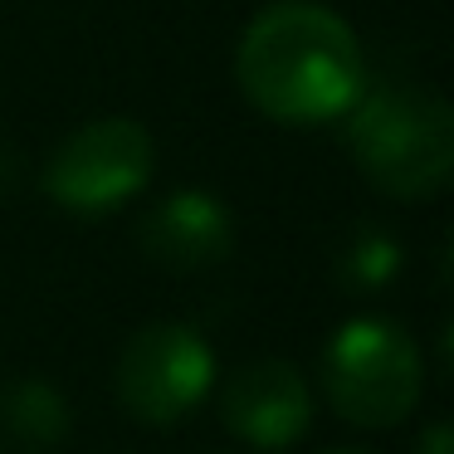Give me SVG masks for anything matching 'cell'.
<instances>
[{
  "mask_svg": "<svg viewBox=\"0 0 454 454\" xmlns=\"http://www.w3.org/2000/svg\"><path fill=\"white\" fill-rule=\"evenodd\" d=\"M235 79L249 108L284 128L333 122L366 93V54L356 30L317 0H278L245 25Z\"/></svg>",
  "mask_w": 454,
  "mask_h": 454,
  "instance_id": "1",
  "label": "cell"
},
{
  "mask_svg": "<svg viewBox=\"0 0 454 454\" xmlns=\"http://www.w3.org/2000/svg\"><path fill=\"white\" fill-rule=\"evenodd\" d=\"M347 152L391 200H430L454 176V113L425 89H376L352 103Z\"/></svg>",
  "mask_w": 454,
  "mask_h": 454,
  "instance_id": "2",
  "label": "cell"
},
{
  "mask_svg": "<svg viewBox=\"0 0 454 454\" xmlns=\"http://www.w3.org/2000/svg\"><path fill=\"white\" fill-rule=\"evenodd\" d=\"M323 386L342 420L366 430L401 425L425 391L420 347L386 317H352L323 352Z\"/></svg>",
  "mask_w": 454,
  "mask_h": 454,
  "instance_id": "3",
  "label": "cell"
},
{
  "mask_svg": "<svg viewBox=\"0 0 454 454\" xmlns=\"http://www.w3.org/2000/svg\"><path fill=\"white\" fill-rule=\"evenodd\" d=\"M152 132L132 118H98L59 142L44 161V191L74 215H103L152 181Z\"/></svg>",
  "mask_w": 454,
  "mask_h": 454,
  "instance_id": "4",
  "label": "cell"
},
{
  "mask_svg": "<svg viewBox=\"0 0 454 454\" xmlns=\"http://www.w3.org/2000/svg\"><path fill=\"white\" fill-rule=\"evenodd\" d=\"M215 386V356L196 327L152 323L118 356V401L142 425H176Z\"/></svg>",
  "mask_w": 454,
  "mask_h": 454,
  "instance_id": "5",
  "label": "cell"
},
{
  "mask_svg": "<svg viewBox=\"0 0 454 454\" xmlns=\"http://www.w3.org/2000/svg\"><path fill=\"white\" fill-rule=\"evenodd\" d=\"M220 420L230 434L254 450H288L313 420V395L298 366L264 356V362L239 366L220 391Z\"/></svg>",
  "mask_w": 454,
  "mask_h": 454,
  "instance_id": "6",
  "label": "cell"
},
{
  "mask_svg": "<svg viewBox=\"0 0 454 454\" xmlns=\"http://www.w3.org/2000/svg\"><path fill=\"white\" fill-rule=\"evenodd\" d=\"M137 245L152 264L176 269V274H196L235 249V220H230L225 200L210 191H171L167 200L137 220Z\"/></svg>",
  "mask_w": 454,
  "mask_h": 454,
  "instance_id": "7",
  "label": "cell"
},
{
  "mask_svg": "<svg viewBox=\"0 0 454 454\" xmlns=\"http://www.w3.org/2000/svg\"><path fill=\"white\" fill-rule=\"evenodd\" d=\"M0 434L25 454H50L69 434V401L40 376H15L0 386Z\"/></svg>",
  "mask_w": 454,
  "mask_h": 454,
  "instance_id": "8",
  "label": "cell"
},
{
  "mask_svg": "<svg viewBox=\"0 0 454 454\" xmlns=\"http://www.w3.org/2000/svg\"><path fill=\"white\" fill-rule=\"evenodd\" d=\"M401 269V245L386 230H356L337 254V274L347 288H386Z\"/></svg>",
  "mask_w": 454,
  "mask_h": 454,
  "instance_id": "9",
  "label": "cell"
},
{
  "mask_svg": "<svg viewBox=\"0 0 454 454\" xmlns=\"http://www.w3.org/2000/svg\"><path fill=\"white\" fill-rule=\"evenodd\" d=\"M415 454H454V430L444 420H434L430 430L420 434V444H415Z\"/></svg>",
  "mask_w": 454,
  "mask_h": 454,
  "instance_id": "10",
  "label": "cell"
},
{
  "mask_svg": "<svg viewBox=\"0 0 454 454\" xmlns=\"http://www.w3.org/2000/svg\"><path fill=\"white\" fill-rule=\"evenodd\" d=\"M327 454H366V450H327Z\"/></svg>",
  "mask_w": 454,
  "mask_h": 454,
  "instance_id": "11",
  "label": "cell"
}]
</instances>
